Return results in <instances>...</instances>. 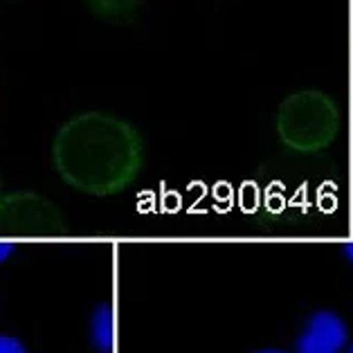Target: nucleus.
I'll use <instances>...</instances> for the list:
<instances>
[{"instance_id":"nucleus-1","label":"nucleus","mask_w":353,"mask_h":353,"mask_svg":"<svg viewBox=\"0 0 353 353\" xmlns=\"http://www.w3.org/2000/svg\"><path fill=\"white\" fill-rule=\"evenodd\" d=\"M57 174L90 196H113L135 183L144 167V140L126 119L88 110L59 128L52 144Z\"/></svg>"},{"instance_id":"nucleus-2","label":"nucleus","mask_w":353,"mask_h":353,"mask_svg":"<svg viewBox=\"0 0 353 353\" xmlns=\"http://www.w3.org/2000/svg\"><path fill=\"white\" fill-rule=\"evenodd\" d=\"M335 131V108L320 92H299L281 106L279 133L295 149H317Z\"/></svg>"},{"instance_id":"nucleus-3","label":"nucleus","mask_w":353,"mask_h":353,"mask_svg":"<svg viewBox=\"0 0 353 353\" xmlns=\"http://www.w3.org/2000/svg\"><path fill=\"white\" fill-rule=\"evenodd\" d=\"M59 216L48 201L37 194H12L0 198V230L5 232H50L57 230Z\"/></svg>"},{"instance_id":"nucleus-4","label":"nucleus","mask_w":353,"mask_h":353,"mask_svg":"<svg viewBox=\"0 0 353 353\" xmlns=\"http://www.w3.org/2000/svg\"><path fill=\"white\" fill-rule=\"evenodd\" d=\"M349 344V326L338 313L315 311L295 342L297 353H342Z\"/></svg>"},{"instance_id":"nucleus-5","label":"nucleus","mask_w":353,"mask_h":353,"mask_svg":"<svg viewBox=\"0 0 353 353\" xmlns=\"http://www.w3.org/2000/svg\"><path fill=\"white\" fill-rule=\"evenodd\" d=\"M88 12L110 25L133 23L140 14L144 0H83Z\"/></svg>"},{"instance_id":"nucleus-6","label":"nucleus","mask_w":353,"mask_h":353,"mask_svg":"<svg viewBox=\"0 0 353 353\" xmlns=\"http://www.w3.org/2000/svg\"><path fill=\"white\" fill-rule=\"evenodd\" d=\"M90 342L99 353H113L115 347V315L110 304H99L90 317Z\"/></svg>"},{"instance_id":"nucleus-7","label":"nucleus","mask_w":353,"mask_h":353,"mask_svg":"<svg viewBox=\"0 0 353 353\" xmlns=\"http://www.w3.org/2000/svg\"><path fill=\"white\" fill-rule=\"evenodd\" d=\"M0 353H30V351L25 349V344L19 338L0 333Z\"/></svg>"},{"instance_id":"nucleus-8","label":"nucleus","mask_w":353,"mask_h":353,"mask_svg":"<svg viewBox=\"0 0 353 353\" xmlns=\"http://www.w3.org/2000/svg\"><path fill=\"white\" fill-rule=\"evenodd\" d=\"M14 252V243H10V241H0V263L7 261Z\"/></svg>"},{"instance_id":"nucleus-9","label":"nucleus","mask_w":353,"mask_h":353,"mask_svg":"<svg viewBox=\"0 0 353 353\" xmlns=\"http://www.w3.org/2000/svg\"><path fill=\"white\" fill-rule=\"evenodd\" d=\"M344 256H347V259L353 263V243H347V245H344Z\"/></svg>"},{"instance_id":"nucleus-10","label":"nucleus","mask_w":353,"mask_h":353,"mask_svg":"<svg viewBox=\"0 0 353 353\" xmlns=\"http://www.w3.org/2000/svg\"><path fill=\"white\" fill-rule=\"evenodd\" d=\"M256 353H286V351H279V349H261V351H256Z\"/></svg>"},{"instance_id":"nucleus-11","label":"nucleus","mask_w":353,"mask_h":353,"mask_svg":"<svg viewBox=\"0 0 353 353\" xmlns=\"http://www.w3.org/2000/svg\"><path fill=\"white\" fill-rule=\"evenodd\" d=\"M347 353H353V342H351L349 347H347Z\"/></svg>"}]
</instances>
